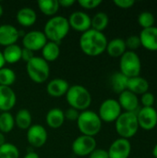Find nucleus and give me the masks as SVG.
<instances>
[{
	"instance_id": "obj_1",
	"label": "nucleus",
	"mask_w": 157,
	"mask_h": 158,
	"mask_svg": "<svg viewBox=\"0 0 157 158\" xmlns=\"http://www.w3.org/2000/svg\"><path fill=\"white\" fill-rule=\"evenodd\" d=\"M107 38L102 31L90 29L81 33L79 41L81 50L89 56H98L102 55L107 45Z\"/></svg>"
},
{
	"instance_id": "obj_2",
	"label": "nucleus",
	"mask_w": 157,
	"mask_h": 158,
	"mask_svg": "<svg viewBox=\"0 0 157 158\" xmlns=\"http://www.w3.org/2000/svg\"><path fill=\"white\" fill-rule=\"evenodd\" d=\"M69 30L70 27L66 17L54 16L46 21L43 28V33L47 40L59 44L67 37Z\"/></svg>"
},
{
	"instance_id": "obj_3",
	"label": "nucleus",
	"mask_w": 157,
	"mask_h": 158,
	"mask_svg": "<svg viewBox=\"0 0 157 158\" xmlns=\"http://www.w3.org/2000/svg\"><path fill=\"white\" fill-rule=\"evenodd\" d=\"M65 96L69 106L78 111L82 112L87 110L92 104V94L82 85L76 84L69 86Z\"/></svg>"
},
{
	"instance_id": "obj_4",
	"label": "nucleus",
	"mask_w": 157,
	"mask_h": 158,
	"mask_svg": "<svg viewBox=\"0 0 157 158\" xmlns=\"http://www.w3.org/2000/svg\"><path fill=\"white\" fill-rule=\"evenodd\" d=\"M76 122L81 133L91 137H95L101 131L103 124L98 114L89 109L81 112Z\"/></svg>"
},
{
	"instance_id": "obj_5",
	"label": "nucleus",
	"mask_w": 157,
	"mask_h": 158,
	"mask_svg": "<svg viewBox=\"0 0 157 158\" xmlns=\"http://www.w3.org/2000/svg\"><path fill=\"white\" fill-rule=\"evenodd\" d=\"M115 129L119 138L130 140L134 137L140 129L136 113L122 112L115 121Z\"/></svg>"
},
{
	"instance_id": "obj_6",
	"label": "nucleus",
	"mask_w": 157,
	"mask_h": 158,
	"mask_svg": "<svg viewBox=\"0 0 157 158\" xmlns=\"http://www.w3.org/2000/svg\"><path fill=\"white\" fill-rule=\"evenodd\" d=\"M26 72L33 82L42 84L49 78L50 67L42 56H34L26 63Z\"/></svg>"
},
{
	"instance_id": "obj_7",
	"label": "nucleus",
	"mask_w": 157,
	"mask_h": 158,
	"mask_svg": "<svg viewBox=\"0 0 157 158\" xmlns=\"http://www.w3.org/2000/svg\"><path fill=\"white\" fill-rule=\"evenodd\" d=\"M119 58V71L123 75L128 78L140 76L142 61L136 52L127 50Z\"/></svg>"
},
{
	"instance_id": "obj_8",
	"label": "nucleus",
	"mask_w": 157,
	"mask_h": 158,
	"mask_svg": "<svg viewBox=\"0 0 157 158\" xmlns=\"http://www.w3.org/2000/svg\"><path fill=\"white\" fill-rule=\"evenodd\" d=\"M122 109L118 102V100L113 98H108L102 102L99 106L98 116L102 122L112 123L115 122L118 118L121 115Z\"/></svg>"
},
{
	"instance_id": "obj_9",
	"label": "nucleus",
	"mask_w": 157,
	"mask_h": 158,
	"mask_svg": "<svg viewBox=\"0 0 157 158\" xmlns=\"http://www.w3.org/2000/svg\"><path fill=\"white\" fill-rule=\"evenodd\" d=\"M97 143L94 137L81 135L77 137L71 145L72 152L78 156H89L90 154L96 149Z\"/></svg>"
},
{
	"instance_id": "obj_10",
	"label": "nucleus",
	"mask_w": 157,
	"mask_h": 158,
	"mask_svg": "<svg viewBox=\"0 0 157 158\" xmlns=\"http://www.w3.org/2000/svg\"><path fill=\"white\" fill-rule=\"evenodd\" d=\"M139 128L143 131H152L157 126V109L153 107H141L137 113Z\"/></svg>"
},
{
	"instance_id": "obj_11",
	"label": "nucleus",
	"mask_w": 157,
	"mask_h": 158,
	"mask_svg": "<svg viewBox=\"0 0 157 158\" xmlns=\"http://www.w3.org/2000/svg\"><path fill=\"white\" fill-rule=\"evenodd\" d=\"M48 42L43 31H31L24 33L22 37L23 48L29 49L32 52L42 50L44 44Z\"/></svg>"
},
{
	"instance_id": "obj_12",
	"label": "nucleus",
	"mask_w": 157,
	"mask_h": 158,
	"mask_svg": "<svg viewBox=\"0 0 157 158\" xmlns=\"http://www.w3.org/2000/svg\"><path fill=\"white\" fill-rule=\"evenodd\" d=\"M47 137H48L47 131L41 124L31 125L27 130V134H26L27 141L29 144L34 148L43 147L47 142Z\"/></svg>"
},
{
	"instance_id": "obj_13",
	"label": "nucleus",
	"mask_w": 157,
	"mask_h": 158,
	"mask_svg": "<svg viewBox=\"0 0 157 158\" xmlns=\"http://www.w3.org/2000/svg\"><path fill=\"white\" fill-rule=\"evenodd\" d=\"M107 153L109 158H129L131 153V143L130 140L118 138L110 144Z\"/></svg>"
},
{
	"instance_id": "obj_14",
	"label": "nucleus",
	"mask_w": 157,
	"mask_h": 158,
	"mask_svg": "<svg viewBox=\"0 0 157 158\" xmlns=\"http://www.w3.org/2000/svg\"><path fill=\"white\" fill-rule=\"evenodd\" d=\"M69 27L79 32H85L91 29V17L83 11H74L68 19Z\"/></svg>"
},
{
	"instance_id": "obj_15",
	"label": "nucleus",
	"mask_w": 157,
	"mask_h": 158,
	"mask_svg": "<svg viewBox=\"0 0 157 158\" xmlns=\"http://www.w3.org/2000/svg\"><path fill=\"white\" fill-rule=\"evenodd\" d=\"M118 102L124 112L137 113V111L140 109V99L138 95L128 90L119 94Z\"/></svg>"
},
{
	"instance_id": "obj_16",
	"label": "nucleus",
	"mask_w": 157,
	"mask_h": 158,
	"mask_svg": "<svg viewBox=\"0 0 157 158\" xmlns=\"http://www.w3.org/2000/svg\"><path fill=\"white\" fill-rule=\"evenodd\" d=\"M21 32L11 24L0 25V45L6 47L11 44H15Z\"/></svg>"
},
{
	"instance_id": "obj_17",
	"label": "nucleus",
	"mask_w": 157,
	"mask_h": 158,
	"mask_svg": "<svg viewBox=\"0 0 157 158\" xmlns=\"http://www.w3.org/2000/svg\"><path fill=\"white\" fill-rule=\"evenodd\" d=\"M141 45L148 51H157V27L153 26L148 29H143L139 34Z\"/></svg>"
},
{
	"instance_id": "obj_18",
	"label": "nucleus",
	"mask_w": 157,
	"mask_h": 158,
	"mask_svg": "<svg viewBox=\"0 0 157 158\" xmlns=\"http://www.w3.org/2000/svg\"><path fill=\"white\" fill-rule=\"evenodd\" d=\"M17 96L13 89L0 85V111L9 112L16 105Z\"/></svg>"
},
{
	"instance_id": "obj_19",
	"label": "nucleus",
	"mask_w": 157,
	"mask_h": 158,
	"mask_svg": "<svg viewBox=\"0 0 157 158\" xmlns=\"http://www.w3.org/2000/svg\"><path fill=\"white\" fill-rule=\"evenodd\" d=\"M68 88H69L68 82L61 78L53 79L46 85L47 94L54 98H58L66 95Z\"/></svg>"
},
{
	"instance_id": "obj_20",
	"label": "nucleus",
	"mask_w": 157,
	"mask_h": 158,
	"mask_svg": "<svg viewBox=\"0 0 157 158\" xmlns=\"http://www.w3.org/2000/svg\"><path fill=\"white\" fill-rule=\"evenodd\" d=\"M150 84L149 81L141 76H136L132 78H129L127 90L133 93L136 95H142L147 92H149Z\"/></svg>"
},
{
	"instance_id": "obj_21",
	"label": "nucleus",
	"mask_w": 157,
	"mask_h": 158,
	"mask_svg": "<svg viewBox=\"0 0 157 158\" xmlns=\"http://www.w3.org/2000/svg\"><path fill=\"white\" fill-rule=\"evenodd\" d=\"M16 19L19 25L23 27H31L35 24L37 20V14L34 9L25 6L20 8L16 15Z\"/></svg>"
},
{
	"instance_id": "obj_22",
	"label": "nucleus",
	"mask_w": 157,
	"mask_h": 158,
	"mask_svg": "<svg viewBox=\"0 0 157 158\" xmlns=\"http://www.w3.org/2000/svg\"><path fill=\"white\" fill-rule=\"evenodd\" d=\"M65 115L64 111L58 107L51 108L45 117V121L46 124L51 128V129H59L65 122Z\"/></svg>"
},
{
	"instance_id": "obj_23",
	"label": "nucleus",
	"mask_w": 157,
	"mask_h": 158,
	"mask_svg": "<svg viewBox=\"0 0 157 158\" xmlns=\"http://www.w3.org/2000/svg\"><path fill=\"white\" fill-rule=\"evenodd\" d=\"M127 51L125 40L122 38H114L107 43L105 52L112 57H120Z\"/></svg>"
},
{
	"instance_id": "obj_24",
	"label": "nucleus",
	"mask_w": 157,
	"mask_h": 158,
	"mask_svg": "<svg viewBox=\"0 0 157 158\" xmlns=\"http://www.w3.org/2000/svg\"><path fill=\"white\" fill-rule=\"evenodd\" d=\"M60 56V46L58 44L48 41L42 48V57L46 62L56 61Z\"/></svg>"
},
{
	"instance_id": "obj_25",
	"label": "nucleus",
	"mask_w": 157,
	"mask_h": 158,
	"mask_svg": "<svg viewBox=\"0 0 157 158\" xmlns=\"http://www.w3.org/2000/svg\"><path fill=\"white\" fill-rule=\"evenodd\" d=\"M21 52L22 48L18 44H11L5 47L3 53V56L6 63L15 64L21 60Z\"/></svg>"
},
{
	"instance_id": "obj_26",
	"label": "nucleus",
	"mask_w": 157,
	"mask_h": 158,
	"mask_svg": "<svg viewBox=\"0 0 157 158\" xmlns=\"http://www.w3.org/2000/svg\"><path fill=\"white\" fill-rule=\"evenodd\" d=\"M14 118H15V125L20 130H28L31 126L32 117L31 112L26 108L19 109L17 112L16 117H14Z\"/></svg>"
},
{
	"instance_id": "obj_27",
	"label": "nucleus",
	"mask_w": 157,
	"mask_h": 158,
	"mask_svg": "<svg viewBox=\"0 0 157 158\" xmlns=\"http://www.w3.org/2000/svg\"><path fill=\"white\" fill-rule=\"evenodd\" d=\"M37 6L40 11L48 17H54L59 10L58 0H39L37 1Z\"/></svg>"
},
{
	"instance_id": "obj_28",
	"label": "nucleus",
	"mask_w": 157,
	"mask_h": 158,
	"mask_svg": "<svg viewBox=\"0 0 157 158\" xmlns=\"http://www.w3.org/2000/svg\"><path fill=\"white\" fill-rule=\"evenodd\" d=\"M129 78L123 75L120 71L115 72L111 77V86L115 93L121 94L122 92L127 90Z\"/></svg>"
},
{
	"instance_id": "obj_29",
	"label": "nucleus",
	"mask_w": 157,
	"mask_h": 158,
	"mask_svg": "<svg viewBox=\"0 0 157 158\" xmlns=\"http://www.w3.org/2000/svg\"><path fill=\"white\" fill-rule=\"evenodd\" d=\"M109 18L105 12H97L93 18H91V29L97 31H102L108 26Z\"/></svg>"
},
{
	"instance_id": "obj_30",
	"label": "nucleus",
	"mask_w": 157,
	"mask_h": 158,
	"mask_svg": "<svg viewBox=\"0 0 157 158\" xmlns=\"http://www.w3.org/2000/svg\"><path fill=\"white\" fill-rule=\"evenodd\" d=\"M15 127V118L10 112H2L0 114V132L8 133Z\"/></svg>"
},
{
	"instance_id": "obj_31",
	"label": "nucleus",
	"mask_w": 157,
	"mask_h": 158,
	"mask_svg": "<svg viewBox=\"0 0 157 158\" xmlns=\"http://www.w3.org/2000/svg\"><path fill=\"white\" fill-rule=\"evenodd\" d=\"M16 81V73L9 68L0 69V85L10 87Z\"/></svg>"
},
{
	"instance_id": "obj_32",
	"label": "nucleus",
	"mask_w": 157,
	"mask_h": 158,
	"mask_svg": "<svg viewBox=\"0 0 157 158\" xmlns=\"http://www.w3.org/2000/svg\"><path fill=\"white\" fill-rule=\"evenodd\" d=\"M19 148L9 143H5L0 146V158H19Z\"/></svg>"
},
{
	"instance_id": "obj_33",
	"label": "nucleus",
	"mask_w": 157,
	"mask_h": 158,
	"mask_svg": "<svg viewBox=\"0 0 157 158\" xmlns=\"http://www.w3.org/2000/svg\"><path fill=\"white\" fill-rule=\"evenodd\" d=\"M155 18L150 11H143L138 16V23L143 29H148L155 26Z\"/></svg>"
},
{
	"instance_id": "obj_34",
	"label": "nucleus",
	"mask_w": 157,
	"mask_h": 158,
	"mask_svg": "<svg viewBox=\"0 0 157 158\" xmlns=\"http://www.w3.org/2000/svg\"><path fill=\"white\" fill-rule=\"evenodd\" d=\"M125 44H126V47L129 51H134L137 50L138 48H140L141 45V40L139 35H130L129 36L126 40H125Z\"/></svg>"
},
{
	"instance_id": "obj_35",
	"label": "nucleus",
	"mask_w": 157,
	"mask_h": 158,
	"mask_svg": "<svg viewBox=\"0 0 157 158\" xmlns=\"http://www.w3.org/2000/svg\"><path fill=\"white\" fill-rule=\"evenodd\" d=\"M140 103L142 104L143 107H153L155 104V96L154 94L147 92L141 95Z\"/></svg>"
},
{
	"instance_id": "obj_36",
	"label": "nucleus",
	"mask_w": 157,
	"mask_h": 158,
	"mask_svg": "<svg viewBox=\"0 0 157 158\" xmlns=\"http://www.w3.org/2000/svg\"><path fill=\"white\" fill-rule=\"evenodd\" d=\"M78 3L84 9H94L102 4V0H79Z\"/></svg>"
},
{
	"instance_id": "obj_37",
	"label": "nucleus",
	"mask_w": 157,
	"mask_h": 158,
	"mask_svg": "<svg viewBox=\"0 0 157 158\" xmlns=\"http://www.w3.org/2000/svg\"><path fill=\"white\" fill-rule=\"evenodd\" d=\"M80 111L69 107L67 110L64 111V115H65V119H68L69 121H77L79 116H80Z\"/></svg>"
},
{
	"instance_id": "obj_38",
	"label": "nucleus",
	"mask_w": 157,
	"mask_h": 158,
	"mask_svg": "<svg viewBox=\"0 0 157 158\" xmlns=\"http://www.w3.org/2000/svg\"><path fill=\"white\" fill-rule=\"evenodd\" d=\"M113 3L119 8L128 9L134 6L135 1L134 0H114Z\"/></svg>"
},
{
	"instance_id": "obj_39",
	"label": "nucleus",
	"mask_w": 157,
	"mask_h": 158,
	"mask_svg": "<svg viewBox=\"0 0 157 158\" xmlns=\"http://www.w3.org/2000/svg\"><path fill=\"white\" fill-rule=\"evenodd\" d=\"M89 158H109L107 150L96 148L89 156Z\"/></svg>"
},
{
	"instance_id": "obj_40",
	"label": "nucleus",
	"mask_w": 157,
	"mask_h": 158,
	"mask_svg": "<svg viewBox=\"0 0 157 158\" xmlns=\"http://www.w3.org/2000/svg\"><path fill=\"white\" fill-rule=\"evenodd\" d=\"M34 56L33 55V52L29 50V49H26V48H22V52H21V60L25 61L26 63L31 60L32 57Z\"/></svg>"
},
{
	"instance_id": "obj_41",
	"label": "nucleus",
	"mask_w": 157,
	"mask_h": 158,
	"mask_svg": "<svg viewBox=\"0 0 157 158\" xmlns=\"http://www.w3.org/2000/svg\"><path fill=\"white\" fill-rule=\"evenodd\" d=\"M58 3H59V6L70 7L71 6L75 4V1L74 0H58Z\"/></svg>"
},
{
	"instance_id": "obj_42",
	"label": "nucleus",
	"mask_w": 157,
	"mask_h": 158,
	"mask_svg": "<svg viewBox=\"0 0 157 158\" xmlns=\"http://www.w3.org/2000/svg\"><path fill=\"white\" fill-rule=\"evenodd\" d=\"M23 158H40V156H39V155H38L37 153H35V152H33V151H30V152H28V153L24 156V157Z\"/></svg>"
},
{
	"instance_id": "obj_43",
	"label": "nucleus",
	"mask_w": 157,
	"mask_h": 158,
	"mask_svg": "<svg viewBox=\"0 0 157 158\" xmlns=\"http://www.w3.org/2000/svg\"><path fill=\"white\" fill-rule=\"evenodd\" d=\"M6 62H5V59H4V56H3V53L0 51V69L4 68Z\"/></svg>"
},
{
	"instance_id": "obj_44",
	"label": "nucleus",
	"mask_w": 157,
	"mask_h": 158,
	"mask_svg": "<svg viewBox=\"0 0 157 158\" xmlns=\"http://www.w3.org/2000/svg\"><path fill=\"white\" fill-rule=\"evenodd\" d=\"M5 143H6V138H5V135H4L2 132H0V146H1V145H3Z\"/></svg>"
},
{
	"instance_id": "obj_45",
	"label": "nucleus",
	"mask_w": 157,
	"mask_h": 158,
	"mask_svg": "<svg viewBox=\"0 0 157 158\" xmlns=\"http://www.w3.org/2000/svg\"><path fill=\"white\" fill-rule=\"evenodd\" d=\"M152 153H153V156H154V157L157 158V143H155V145L154 146V148H153V151H152Z\"/></svg>"
},
{
	"instance_id": "obj_46",
	"label": "nucleus",
	"mask_w": 157,
	"mask_h": 158,
	"mask_svg": "<svg viewBox=\"0 0 157 158\" xmlns=\"http://www.w3.org/2000/svg\"><path fill=\"white\" fill-rule=\"evenodd\" d=\"M3 13H4V9H3V6H2V5L0 4V18L3 16Z\"/></svg>"
},
{
	"instance_id": "obj_47",
	"label": "nucleus",
	"mask_w": 157,
	"mask_h": 158,
	"mask_svg": "<svg viewBox=\"0 0 157 158\" xmlns=\"http://www.w3.org/2000/svg\"><path fill=\"white\" fill-rule=\"evenodd\" d=\"M155 105H156V107H157V99H155Z\"/></svg>"
}]
</instances>
